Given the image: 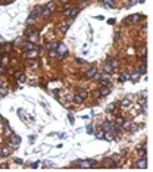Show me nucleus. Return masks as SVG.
Listing matches in <instances>:
<instances>
[{"instance_id":"nucleus-4","label":"nucleus","mask_w":153,"mask_h":172,"mask_svg":"<svg viewBox=\"0 0 153 172\" xmlns=\"http://www.w3.org/2000/svg\"><path fill=\"white\" fill-rule=\"evenodd\" d=\"M43 10H44V6H35V7H34V10L31 12V18H34V19H35L38 15H41V13H43Z\"/></svg>"},{"instance_id":"nucleus-25","label":"nucleus","mask_w":153,"mask_h":172,"mask_svg":"<svg viewBox=\"0 0 153 172\" xmlns=\"http://www.w3.org/2000/svg\"><path fill=\"white\" fill-rule=\"evenodd\" d=\"M124 122H125V119H124L122 116H116V118H115V125H118V127H121V128H122Z\"/></svg>"},{"instance_id":"nucleus-17","label":"nucleus","mask_w":153,"mask_h":172,"mask_svg":"<svg viewBox=\"0 0 153 172\" xmlns=\"http://www.w3.org/2000/svg\"><path fill=\"white\" fill-rule=\"evenodd\" d=\"M103 6L107 7V9L115 7V0H103Z\"/></svg>"},{"instance_id":"nucleus-31","label":"nucleus","mask_w":153,"mask_h":172,"mask_svg":"<svg viewBox=\"0 0 153 172\" xmlns=\"http://www.w3.org/2000/svg\"><path fill=\"white\" fill-rule=\"evenodd\" d=\"M110 159H112L115 163H118V162L121 160V155H118V153H116V155H112V156H110Z\"/></svg>"},{"instance_id":"nucleus-37","label":"nucleus","mask_w":153,"mask_h":172,"mask_svg":"<svg viewBox=\"0 0 153 172\" xmlns=\"http://www.w3.org/2000/svg\"><path fill=\"white\" fill-rule=\"evenodd\" d=\"M63 16L65 18H71V9H63Z\"/></svg>"},{"instance_id":"nucleus-44","label":"nucleus","mask_w":153,"mask_h":172,"mask_svg":"<svg viewBox=\"0 0 153 172\" xmlns=\"http://www.w3.org/2000/svg\"><path fill=\"white\" fill-rule=\"evenodd\" d=\"M80 94L83 96V97H84V99H87V96H88V94H87V91H81Z\"/></svg>"},{"instance_id":"nucleus-29","label":"nucleus","mask_w":153,"mask_h":172,"mask_svg":"<svg viewBox=\"0 0 153 172\" xmlns=\"http://www.w3.org/2000/svg\"><path fill=\"white\" fill-rule=\"evenodd\" d=\"M78 13H80V7H72L71 9V19H74Z\"/></svg>"},{"instance_id":"nucleus-42","label":"nucleus","mask_w":153,"mask_h":172,"mask_svg":"<svg viewBox=\"0 0 153 172\" xmlns=\"http://www.w3.org/2000/svg\"><path fill=\"white\" fill-rule=\"evenodd\" d=\"M49 56H50V57L56 56V50H49Z\"/></svg>"},{"instance_id":"nucleus-48","label":"nucleus","mask_w":153,"mask_h":172,"mask_svg":"<svg viewBox=\"0 0 153 172\" xmlns=\"http://www.w3.org/2000/svg\"><path fill=\"white\" fill-rule=\"evenodd\" d=\"M0 74H5V68L3 66H0Z\"/></svg>"},{"instance_id":"nucleus-20","label":"nucleus","mask_w":153,"mask_h":172,"mask_svg":"<svg viewBox=\"0 0 153 172\" xmlns=\"http://www.w3.org/2000/svg\"><path fill=\"white\" fill-rule=\"evenodd\" d=\"M110 127H112L110 121H105V122L102 124V131H103V132H106V131H109V129H110Z\"/></svg>"},{"instance_id":"nucleus-52","label":"nucleus","mask_w":153,"mask_h":172,"mask_svg":"<svg viewBox=\"0 0 153 172\" xmlns=\"http://www.w3.org/2000/svg\"><path fill=\"white\" fill-rule=\"evenodd\" d=\"M0 62H2V60H0Z\"/></svg>"},{"instance_id":"nucleus-35","label":"nucleus","mask_w":153,"mask_h":172,"mask_svg":"<svg viewBox=\"0 0 153 172\" xmlns=\"http://www.w3.org/2000/svg\"><path fill=\"white\" fill-rule=\"evenodd\" d=\"M88 163H90V168H97V166H99V165H97V162L93 160V159H88Z\"/></svg>"},{"instance_id":"nucleus-45","label":"nucleus","mask_w":153,"mask_h":172,"mask_svg":"<svg viewBox=\"0 0 153 172\" xmlns=\"http://www.w3.org/2000/svg\"><path fill=\"white\" fill-rule=\"evenodd\" d=\"M115 22H116V21H115V19H107V24H110V25H113Z\"/></svg>"},{"instance_id":"nucleus-26","label":"nucleus","mask_w":153,"mask_h":172,"mask_svg":"<svg viewBox=\"0 0 153 172\" xmlns=\"http://www.w3.org/2000/svg\"><path fill=\"white\" fill-rule=\"evenodd\" d=\"M46 9H47L49 12H52V13H53V12L56 10V5H54L53 2H49V3L46 5Z\"/></svg>"},{"instance_id":"nucleus-5","label":"nucleus","mask_w":153,"mask_h":172,"mask_svg":"<svg viewBox=\"0 0 153 172\" xmlns=\"http://www.w3.org/2000/svg\"><path fill=\"white\" fill-rule=\"evenodd\" d=\"M37 56H38V52H37L35 49H34V50H28V52H25V53H24V57H28V59H31V60H32V59H35Z\"/></svg>"},{"instance_id":"nucleus-36","label":"nucleus","mask_w":153,"mask_h":172,"mask_svg":"<svg viewBox=\"0 0 153 172\" xmlns=\"http://www.w3.org/2000/svg\"><path fill=\"white\" fill-rule=\"evenodd\" d=\"M85 132H87V134H94L93 125H87V128H85Z\"/></svg>"},{"instance_id":"nucleus-49","label":"nucleus","mask_w":153,"mask_h":172,"mask_svg":"<svg viewBox=\"0 0 153 172\" xmlns=\"http://www.w3.org/2000/svg\"><path fill=\"white\" fill-rule=\"evenodd\" d=\"M69 2V0H62V3H68Z\"/></svg>"},{"instance_id":"nucleus-47","label":"nucleus","mask_w":153,"mask_h":172,"mask_svg":"<svg viewBox=\"0 0 153 172\" xmlns=\"http://www.w3.org/2000/svg\"><path fill=\"white\" fill-rule=\"evenodd\" d=\"M38 165H40V162H35V163H34V165H32V168H34V169H35V168H37V166H38Z\"/></svg>"},{"instance_id":"nucleus-50","label":"nucleus","mask_w":153,"mask_h":172,"mask_svg":"<svg viewBox=\"0 0 153 172\" xmlns=\"http://www.w3.org/2000/svg\"><path fill=\"white\" fill-rule=\"evenodd\" d=\"M2 121H3V119H2V115H0V122H2Z\"/></svg>"},{"instance_id":"nucleus-27","label":"nucleus","mask_w":153,"mask_h":172,"mask_svg":"<svg viewBox=\"0 0 153 172\" xmlns=\"http://www.w3.org/2000/svg\"><path fill=\"white\" fill-rule=\"evenodd\" d=\"M9 155H10V150H9L8 147H3L2 151H0V156H2V157H8Z\"/></svg>"},{"instance_id":"nucleus-22","label":"nucleus","mask_w":153,"mask_h":172,"mask_svg":"<svg viewBox=\"0 0 153 172\" xmlns=\"http://www.w3.org/2000/svg\"><path fill=\"white\" fill-rule=\"evenodd\" d=\"M3 132L6 134V135H10V134H12V128L9 127L8 121H6V122H5V125H3Z\"/></svg>"},{"instance_id":"nucleus-28","label":"nucleus","mask_w":153,"mask_h":172,"mask_svg":"<svg viewBox=\"0 0 153 172\" xmlns=\"http://www.w3.org/2000/svg\"><path fill=\"white\" fill-rule=\"evenodd\" d=\"M57 46H59V43H57V41H52V43L47 44V49H49V50H56Z\"/></svg>"},{"instance_id":"nucleus-30","label":"nucleus","mask_w":153,"mask_h":172,"mask_svg":"<svg viewBox=\"0 0 153 172\" xmlns=\"http://www.w3.org/2000/svg\"><path fill=\"white\" fill-rule=\"evenodd\" d=\"M106 110L113 113L115 110H116V103H109V105H107V107H106Z\"/></svg>"},{"instance_id":"nucleus-19","label":"nucleus","mask_w":153,"mask_h":172,"mask_svg":"<svg viewBox=\"0 0 153 172\" xmlns=\"http://www.w3.org/2000/svg\"><path fill=\"white\" fill-rule=\"evenodd\" d=\"M103 138L107 140V141H113V140H115V135H113L110 131H106V132H105V135H103Z\"/></svg>"},{"instance_id":"nucleus-38","label":"nucleus","mask_w":153,"mask_h":172,"mask_svg":"<svg viewBox=\"0 0 153 172\" xmlns=\"http://www.w3.org/2000/svg\"><path fill=\"white\" fill-rule=\"evenodd\" d=\"M138 96H140V99H146V97H147V91H146V90H143V91H140V93H138Z\"/></svg>"},{"instance_id":"nucleus-34","label":"nucleus","mask_w":153,"mask_h":172,"mask_svg":"<svg viewBox=\"0 0 153 172\" xmlns=\"http://www.w3.org/2000/svg\"><path fill=\"white\" fill-rule=\"evenodd\" d=\"M103 135H105V132H103V131H100V132H96V134H94V137L97 138V140H103Z\"/></svg>"},{"instance_id":"nucleus-40","label":"nucleus","mask_w":153,"mask_h":172,"mask_svg":"<svg viewBox=\"0 0 153 172\" xmlns=\"http://www.w3.org/2000/svg\"><path fill=\"white\" fill-rule=\"evenodd\" d=\"M50 13H52V12H49V10L44 7V10H43V13H41V15H43L44 18H49V16H50Z\"/></svg>"},{"instance_id":"nucleus-33","label":"nucleus","mask_w":153,"mask_h":172,"mask_svg":"<svg viewBox=\"0 0 153 172\" xmlns=\"http://www.w3.org/2000/svg\"><path fill=\"white\" fill-rule=\"evenodd\" d=\"M78 166L80 168H90V163H88V160H81L78 163Z\"/></svg>"},{"instance_id":"nucleus-10","label":"nucleus","mask_w":153,"mask_h":172,"mask_svg":"<svg viewBox=\"0 0 153 172\" xmlns=\"http://www.w3.org/2000/svg\"><path fill=\"white\" fill-rule=\"evenodd\" d=\"M115 165H116V163H115L110 157H106V159H103V166L105 168H113Z\"/></svg>"},{"instance_id":"nucleus-46","label":"nucleus","mask_w":153,"mask_h":172,"mask_svg":"<svg viewBox=\"0 0 153 172\" xmlns=\"http://www.w3.org/2000/svg\"><path fill=\"white\" fill-rule=\"evenodd\" d=\"M15 44H21V38H16V40H15Z\"/></svg>"},{"instance_id":"nucleus-11","label":"nucleus","mask_w":153,"mask_h":172,"mask_svg":"<svg viewBox=\"0 0 153 172\" xmlns=\"http://www.w3.org/2000/svg\"><path fill=\"white\" fill-rule=\"evenodd\" d=\"M56 50L59 52V57H63V56L66 54V46H65V44H59Z\"/></svg>"},{"instance_id":"nucleus-51","label":"nucleus","mask_w":153,"mask_h":172,"mask_svg":"<svg viewBox=\"0 0 153 172\" xmlns=\"http://www.w3.org/2000/svg\"><path fill=\"white\" fill-rule=\"evenodd\" d=\"M102 2H103V0H102Z\"/></svg>"},{"instance_id":"nucleus-43","label":"nucleus","mask_w":153,"mask_h":172,"mask_svg":"<svg viewBox=\"0 0 153 172\" xmlns=\"http://www.w3.org/2000/svg\"><path fill=\"white\" fill-rule=\"evenodd\" d=\"M59 91H61V90H57V88L53 90V96H54V97H57V96H59Z\"/></svg>"},{"instance_id":"nucleus-12","label":"nucleus","mask_w":153,"mask_h":172,"mask_svg":"<svg viewBox=\"0 0 153 172\" xmlns=\"http://www.w3.org/2000/svg\"><path fill=\"white\" fill-rule=\"evenodd\" d=\"M128 78H130L132 82H136V81L140 78V74H138V71H134V72H131V74L128 75Z\"/></svg>"},{"instance_id":"nucleus-7","label":"nucleus","mask_w":153,"mask_h":172,"mask_svg":"<svg viewBox=\"0 0 153 172\" xmlns=\"http://www.w3.org/2000/svg\"><path fill=\"white\" fill-rule=\"evenodd\" d=\"M107 62H109L112 71H118V69H119V62H118L116 59H107Z\"/></svg>"},{"instance_id":"nucleus-15","label":"nucleus","mask_w":153,"mask_h":172,"mask_svg":"<svg viewBox=\"0 0 153 172\" xmlns=\"http://www.w3.org/2000/svg\"><path fill=\"white\" fill-rule=\"evenodd\" d=\"M22 47H24V50H25V52H28V50H34V49H35L34 43H31V41H27V43H24V44H22Z\"/></svg>"},{"instance_id":"nucleus-1","label":"nucleus","mask_w":153,"mask_h":172,"mask_svg":"<svg viewBox=\"0 0 153 172\" xmlns=\"http://www.w3.org/2000/svg\"><path fill=\"white\" fill-rule=\"evenodd\" d=\"M143 18H144V15H130L128 18H125V19H124V24H125V25L136 24V22H138L140 19H143Z\"/></svg>"},{"instance_id":"nucleus-16","label":"nucleus","mask_w":153,"mask_h":172,"mask_svg":"<svg viewBox=\"0 0 153 172\" xmlns=\"http://www.w3.org/2000/svg\"><path fill=\"white\" fill-rule=\"evenodd\" d=\"M15 76H16V80H18L19 82H25V80H27L25 74H22V72H16V74H15Z\"/></svg>"},{"instance_id":"nucleus-3","label":"nucleus","mask_w":153,"mask_h":172,"mask_svg":"<svg viewBox=\"0 0 153 172\" xmlns=\"http://www.w3.org/2000/svg\"><path fill=\"white\" fill-rule=\"evenodd\" d=\"M110 91H112V85H110V84H109V85H102L100 90H99V94H102L103 97H106V96L110 94Z\"/></svg>"},{"instance_id":"nucleus-6","label":"nucleus","mask_w":153,"mask_h":172,"mask_svg":"<svg viewBox=\"0 0 153 172\" xmlns=\"http://www.w3.org/2000/svg\"><path fill=\"white\" fill-rule=\"evenodd\" d=\"M138 169H146L147 168V157H140V160L137 162V165H136Z\"/></svg>"},{"instance_id":"nucleus-21","label":"nucleus","mask_w":153,"mask_h":172,"mask_svg":"<svg viewBox=\"0 0 153 172\" xmlns=\"http://www.w3.org/2000/svg\"><path fill=\"white\" fill-rule=\"evenodd\" d=\"M109 131L113 134V135H116V134H119V132H121V127H118V125H112Z\"/></svg>"},{"instance_id":"nucleus-41","label":"nucleus","mask_w":153,"mask_h":172,"mask_svg":"<svg viewBox=\"0 0 153 172\" xmlns=\"http://www.w3.org/2000/svg\"><path fill=\"white\" fill-rule=\"evenodd\" d=\"M119 38H121V32H119V31H116V32H115V38H113V40H115V41H118Z\"/></svg>"},{"instance_id":"nucleus-18","label":"nucleus","mask_w":153,"mask_h":172,"mask_svg":"<svg viewBox=\"0 0 153 172\" xmlns=\"http://www.w3.org/2000/svg\"><path fill=\"white\" fill-rule=\"evenodd\" d=\"M96 72H97V69H96V68H90L88 71H85V76H87V78H93Z\"/></svg>"},{"instance_id":"nucleus-8","label":"nucleus","mask_w":153,"mask_h":172,"mask_svg":"<svg viewBox=\"0 0 153 172\" xmlns=\"http://www.w3.org/2000/svg\"><path fill=\"white\" fill-rule=\"evenodd\" d=\"M72 100H74V103H76V105H81V103H84V100H85V99L83 97V96H81L80 93H78V94H75L74 97H72Z\"/></svg>"},{"instance_id":"nucleus-2","label":"nucleus","mask_w":153,"mask_h":172,"mask_svg":"<svg viewBox=\"0 0 153 172\" xmlns=\"http://www.w3.org/2000/svg\"><path fill=\"white\" fill-rule=\"evenodd\" d=\"M8 144L9 146H12V147H18L19 144H21V137L18 135V134H10L9 135V141H8Z\"/></svg>"},{"instance_id":"nucleus-39","label":"nucleus","mask_w":153,"mask_h":172,"mask_svg":"<svg viewBox=\"0 0 153 172\" xmlns=\"http://www.w3.org/2000/svg\"><path fill=\"white\" fill-rule=\"evenodd\" d=\"M128 128H130V131H131V132H136V131L138 129V125H132V124H131Z\"/></svg>"},{"instance_id":"nucleus-14","label":"nucleus","mask_w":153,"mask_h":172,"mask_svg":"<svg viewBox=\"0 0 153 172\" xmlns=\"http://www.w3.org/2000/svg\"><path fill=\"white\" fill-rule=\"evenodd\" d=\"M137 155H138V157H147V150H146V147H138Z\"/></svg>"},{"instance_id":"nucleus-23","label":"nucleus","mask_w":153,"mask_h":172,"mask_svg":"<svg viewBox=\"0 0 153 172\" xmlns=\"http://www.w3.org/2000/svg\"><path fill=\"white\" fill-rule=\"evenodd\" d=\"M128 75H130V74H127V72H122V74L118 76V82H122V84H124V82L127 81V78H128Z\"/></svg>"},{"instance_id":"nucleus-24","label":"nucleus","mask_w":153,"mask_h":172,"mask_svg":"<svg viewBox=\"0 0 153 172\" xmlns=\"http://www.w3.org/2000/svg\"><path fill=\"white\" fill-rule=\"evenodd\" d=\"M103 72H106V74H112L113 71H112V68H110V65H109V62L106 60L105 63H103Z\"/></svg>"},{"instance_id":"nucleus-13","label":"nucleus","mask_w":153,"mask_h":172,"mask_svg":"<svg viewBox=\"0 0 153 172\" xmlns=\"http://www.w3.org/2000/svg\"><path fill=\"white\" fill-rule=\"evenodd\" d=\"M27 37H28V41L35 43V41L38 40V31H34L32 34H30V35H27Z\"/></svg>"},{"instance_id":"nucleus-32","label":"nucleus","mask_w":153,"mask_h":172,"mask_svg":"<svg viewBox=\"0 0 153 172\" xmlns=\"http://www.w3.org/2000/svg\"><path fill=\"white\" fill-rule=\"evenodd\" d=\"M146 72H147V65H141L140 69H138V74H140V75H144Z\"/></svg>"},{"instance_id":"nucleus-9","label":"nucleus","mask_w":153,"mask_h":172,"mask_svg":"<svg viewBox=\"0 0 153 172\" xmlns=\"http://www.w3.org/2000/svg\"><path fill=\"white\" fill-rule=\"evenodd\" d=\"M119 105H121V107H130V106H131V97L128 96V97L122 99V100L119 102Z\"/></svg>"}]
</instances>
